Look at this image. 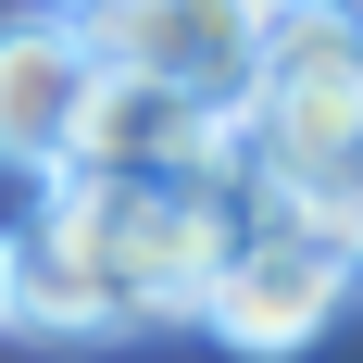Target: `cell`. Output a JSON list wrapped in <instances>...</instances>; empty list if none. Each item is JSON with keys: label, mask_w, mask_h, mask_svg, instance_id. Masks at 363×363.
<instances>
[{"label": "cell", "mask_w": 363, "mask_h": 363, "mask_svg": "<svg viewBox=\"0 0 363 363\" xmlns=\"http://www.w3.org/2000/svg\"><path fill=\"white\" fill-rule=\"evenodd\" d=\"M0 326H13V338H50V351H101V338H138V326H125V301H113V276L75 251L50 213L13 238V276H0Z\"/></svg>", "instance_id": "8992f818"}, {"label": "cell", "mask_w": 363, "mask_h": 363, "mask_svg": "<svg viewBox=\"0 0 363 363\" xmlns=\"http://www.w3.org/2000/svg\"><path fill=\"white\" fill-rule=\"evenodd\" d=\"M251 201L276 225H301V238H326L338 263H363V138L351 150H313V163H276V176H251Z\"/></svg>", "instance_id": "52a82bcc"}, {"label": "cell", "mask_w": 363, "mask_h": 363, "mask_svg": "<svg viewBox=\"0 0 363 363\" xmlns=\"http://www.w3.org/2000/svg\"><path fill=\"white\" fill-rule=\"evenodd\" d=\"M50 225L113 276L125 326H201L238 225H251V188H138V176H63L50 188Z\"/></svg>", "instance_id": "6da1fadb"}, {"label": "cell", "mask_w": 363, "mask_h": 363, "mask_svg": "<svg viewBox=\"0 0 363 363\" xmlns=\"http://www.w3.org/2000/svg\"><path fill=\"white\" fill-rule=\"evenodd\" d=\"M351 276L363 263H338L326 238L251 213L238 251H225V276H213V301H201V326H213L225 351H251V363H289V351H313V338L351 313Z\"/></svg>", "instance_id": "3957f363"}, {"label": "cell", "mask_w": 363, "mask_h": 363, "mask_svg": "<svg viewBox=\"0 0 363 363\" xmlns=\"http://www.w3.org/2000/svg\"><path fill=\"white\" fill-rule=\"evenodd\" d=\"M289 0H101V13H75L101 75H138V88H188V101H225L251 88V50Z\"/></svg>", "instance_id": "277c9868"}, {"label": "cell", "mask_w": 363, "mask_h": 363, "mask_svg": "<svg viewBox=\"0 0 363 363\" xmlns=\"http://www.w3.org/2000/svg\"><path fill=\"white\" fill-rule=\"evenodd\" d=\"M88 101H101V50H88V26H75V13H13V26H0V150L63 176Z\"/></svg>", "instance_id": "5b68a950"}, {"label": "cell", "mask_w": 363, "mask_h": 363, "mask_svg": "<svg viewBox=\"0 0 363 363\" xmlns=\"http://www.w3.org/2000/svg\"><path fill=\"white\" fill-rule=\"evenodd\" d=\"M238 138H251V176L363 138V0H289L263 26L251 88H238Z\"/></svg>", "instance_id": "7a4b0ae2"}, {"label": "cell", "mask_w": 363, "mask_h": 363, "mask_svg": "<svg viewBox=\"0 0 363 363\" xmlns=\"http://www.w3.org/2000/svg\"><path fill=\"white\" fill-rule=\"evenodd\" d=\"M38 13H101V0H38Z\"/></svg>", "instance_id": "9c48e42d"}, {"label": "cell", "mask_w": 363, "mask_h": 363, "mask_svg": "<svg viewBox=\"0 0 363 363\" xmlns=\"http://www.w3.org/2000/svg\"><path fill=\"white\" fill-rule=\"evenodd\" d=\"M50 188H63L50 163H13V150H0V251H13V238H26V225L50 213Z\"/></svg>", "instance_id": "ba28073f"}, {"label": "cell", "mask_w": 363, "mask_h": 363, "mask_svg": "<svg viewBox=\"0 0 363 363\" xmlns=\"http://www.w3.org/2000/svg\"><path fill=\"white\" fill-rule=\"evenodd\" d=\"M0 276H13V251H0Z\"/></svg>", "instance_id": "30bf717a"}]
</instances>
